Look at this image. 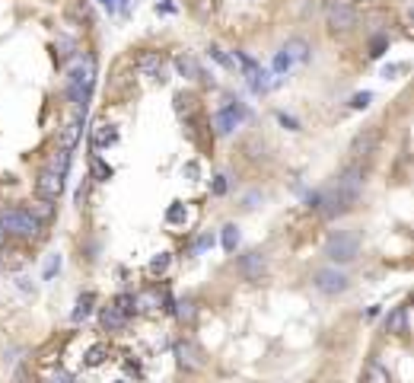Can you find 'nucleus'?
<instances>
[{
  "instance_id": "1",
  "label": "nucleus",
  "mask_w": 414,
  "mask_h": 383,
  "mask_svg": "<svg viewBox=\"0 0 414 383\" xmlns=\"http://www.w3.org/2000/svg\"><path fill=\"white\" fill-rule=\"evenodd\" d=\"M96 84V61L92 58H83L77 71L67 80V96L74 99V106L80 109V115H86V103H90V90Z\"/></svg>"
},
{
  "instance_id": "4",
  "label": "nucleus",
  "mask_w": 414,
  "mask_h": 383,
  "mask_svg": "<svg viewBox=\"0 0 414 383\" xmlns=\"http://www.w3.org/2000/svg\"><path fill=\"white\" fill-rule=\"evenodd\" d=\"M354 205H357V195H354V192H341V188L331 186L328 192H322V198H319V208H315V211H319L325 221H335V217L348 214Z\"/></svg>"
},
{
  "instance_id": "19",
  "label": "nucleus",
  "mask_w": 414,
  "mask_h": 383,
  "mask_svg": "<svg viewBox=\"0 0 414 383\" xmlns=\"http://www.w3.org/2000/svg\"><path fill=\"white\" fill-rule=\"evenodd\" d=\"M118 140V131H115V125H96L92 128V147H109V144H115Z\"/></svg>"
},
{
  "instance_id": "7",
  "label": "nucleus",
  "mask_w": 414,
  "mask_h": 383,
  "mask_svg": "<svg viewBox=\"0 0 414 383\" xmlns=\"http://www.w3.org/2000/svg\"><path fill=\"white\" fill-rule=\"evenodd\" d=\"M134 71H138L144 80H159V84H163L166 80V58L159 55V51H144V55H138V61H134Z\"/></svg>"
},
{
  "instance_id": "30",
  "label": "nucleus",
  "mask_w": 414,
  "mask_h": 383,
  "mask_svg": "<svg viewBox=\"0 0 414 383\" xmlns=\"http://www.w3.org/2000/svg\"><path fill=\"white\" fill-rule=\"evenodd\" d=\"M90 304H92V294H83L80 300H77V310H74V319H86L90 317Z\"/></svg>"
},
{
  "instance_id": "6",
  "label": "nucleus",
  "mask_w": 414,
  "mask_h": 383,
  "mask_svg": "<svg viewBox=\"0 0 414 383\" xmlns=\"http://www.w3.org/2000/svg\"><path fill=\"white\" fill-rule=\"evenodd\" d=\"M325 23H328L331 32H350V29L357 26V10L341 3V0H331L328 7H325Z\"/></svg>"
},
{
  "instance_id": "34",
  "label": "nucleus",
  "mask_w": 414,
  "mask_h": 383,
  "mask_svg": "<svg viewBox=\"0 0 414 383\" xmlns=\"http://www.w3.org/2000/svg\"><path fill=\"white\" fill-rule=\"evenodd\" d=\"M211 58H214V61H217V64H223V67H233V58H227V55H223V51H220V48H217V45H211Z\"/></svg>"
},
{
  "instance_id": "18",
  "label": "nucleus",
  "mask_w": 414,
  "mask_h": 383,
  "mask_svg": "<svg viewBox=\"0 0 414 383\" xmlns=\"http://www.w3.org/2000/svg\"><path fill=\"white\" fill-rule=\"evenodd\" d=\"M26 211H29L32 217H36L38 224H48V221L55 217V205H51V198H42V195H38L36 201H32V205L26 208Z\"/></svg>"
},
{
  "instance_id": "29",
  "label": "nucleus",
  "mask_w": 414,
  "mask_h": 383,
  "mask_svg": "<svg viewBox=\"0 0 414 383\" xmlns=\"http://www.w3.org/2000/svg\"><path fill=\"white\" fill-rule=\"evenodd\" d=\"M166 269H169V253H159L150 259V275H163Z\"/></svg>"
},
{
  "instance_id": "27",
  "label": "nucleus",
  "mask_w": 414,
  "mask_h": 383,
  "mask_svg": "<svg viewBox=\"0 0 414 383\" xmlns=\"http://www.w3.org/2000/svg\"><path fill=\"white\" fill-rule=\"evenodd\" d=\"M172 310L182 323H194V300H182V304H175Z\"/></svg>"
},
{
  "instance_id": "13",
  "label": "nucleus",
  "mask_w": 414,
  "mask_h": 383,
  "mask_svg": "<svg viewBox=\"0 0 414 383\" xmlns=\"http://www.w3.org/2000/svg\"><path fill=\"white\" fill-rule=\"evenodd\" d=\"M335 188H341V192H354V195H360V188H363V166H348L344 173L338 176V182H335Z\"/></svg>"
},
{
  "instance_id": "36",
  "label": "nucleus",
  "mask_w": 414,
  "mask_h": 383,
  "mask_svg": "<svg viewBox=\"0 0 414 383\" xmlns=\"http://www.w3.org/2000/svg\"><path fill=\"white\" fill-rule=\"evenodd\" d=\"M383 48H386V38H383V36H376V38H373V42H370V55H373V58H379V55H383Z\"/></svg>"
},
{
  "instance_id": "24",
  "label": "nucleus",
  "mask_w": 414,
  "mask_h": 383,
  "mask_svg": "<svg viewBox=\"0 0 414 383\" xmlns=\"http://www.w3.org/2000/svg\"><path fill=\"white\" fill-rule=\"evenodd\" d=\"M236 246H240V227L227 224L223 227V249H227V253H236Z\"/></svg>"
},
{
  "instance_id": "16",
  "label": "nucleus",
  "mask_w": 414,
  "mask_h": 383,
  "mask_svg": "<svg viewBox=\"0 0 414 383\" xmlns=\"http://www.w3.org/2000/svg\"><path fill=\"white\" fill-rule=\"evenodd\" d=\"M386 329L392 336H408V307H396L386 317Z\"/></svg>"
},
{
  "instance_id": "31",
  "label": "nucleus",
  "mask_w": 414,
  "mask_h": 383,
  "mask_svg": "<svg viewBox=\"0 0 414 383\" xmlns=\"http://www.w3.org/2000/svg\"><path fill=\"white\" fill-rule=\"evenodd\" d=\"M115 307H118L121 313H128V317L138 310V307H134V297H131V294H121V297H115Z\"/></svg>"
},
{
  "instance_id": "10",
  "label": "nucleus",
  "mask_w": 414,
  "mask_h": 383,
  "mask_svg": "<svg viewBox=\"0 0 414 383\" xmlns=\"http://www.w3.org/2000/svg\"><path fill=\"white\" fill-rule=\"evenodd\" d=\"M36 192L42 198H51V201H57L61 198V192H64V176H57L55 169H42L36 179Z\"/></svg>"
},
{
  "instance_id": "28",
  "label": "nucleus",
  "mask_w": 414,
  "mask_h": 383,
  "mask_svg": "<svg viewBox=\"0 0 414 383\" xmlns=\"http://www.w3.org/2000/svg\"><path fill=\"white\" fill-rule=\"evenodd\" d=\"M185 217H188V211H185L182 201H175V205L166 211V221H169V224H185Z\"/></svg>"
},
{
  "instance_id": "21",
  "label": "nucleus",
  "mask_w": 414,
  "mask_h": 383,
  "mask_svg": "<svg viewBox=\"0 0 414 383\" xmlns=\"http://www.w3.org/2000/svg\"><path fill=\"white\" fill-rule=\"evenodd\" d=\"M175 71L182 77H188V80H201V67H198V61L188 55H179L175 58Z\"/></svg>"
},
{
  "instance_id": "15",
  "label": "nucleus",
  "mask_w": 414,
  "mask_h": 383,
  "mask_svg": "<svg viewBox=\"0 0 414 383\" xmlns=\"http://www.w3.org/2000/svg\"><path fill=\"white\" fill-rule=\"evenodd\" d=\"M80 131H83V115H77V119H70V122L61 128V147L74 150L77 140H80Z\"/></svg>"
},
{
  "instance_id": "17",
  "label": "nucleus",
  "mask_w": 414,
  "mask_h": 383,
  "mask_svg": "<svg viewBox=\"0 0 414 383\" xmlns=\"http://www.w3.org/2000/svg\"><path fill=\"white\" fill-rule=\"evenodd\" d=\"M102 326L109 329V332H118V329L128 326V313H121V310L112 304V307L102 310Z\"/></svg>"
},
{
  "instance_id": "12",
  "label": "nucleus",
  "mask_w": 414,
  "mask_h": 383,
  "mask_svg": "<svg viewBox=\"0 0 414 383\" xmlns=\"http://www.w3.org/2000/svg\"><path fill=\"white\" fill-rule=\"evenodd\" d=\"M242 119H246V109L240 103H233L214 115V128H217V134H230L236 128V122H242Z\"/></svg>"
},
{
  "instance_id": "41",
  "label": "nucleus",
  "mask_w": 414,
  "mask_h": 383,
  "mask_svg": "<svg viewBox=\"0 0 414 383\" xmlns=\"http://www.w3.org/2000/svg\"><path fill=\"white\" fill-rule=\"evenodd\" d=\"M51 383H70V377H67L64 371H61V374H55V377H51Z\"/></svg>"
},
{
  "instance_id": "40",
  "label": "nucleus",
  "mask_w": 414,
  "mask_h": 383,
  "mask_svg": "<svg viewBox=\"0 0 414 383\" xmlns=\"http://www.w3.org/2000/svg\"><path fill=\"white\" fill-rule=\"evenodd\" d=\"M227 192V176H217L214 179V195H223Z\"/></svg>"
},
{
  "instance_id": "35",
  "label": "nucleus",
  "mask_w": 414,
  "mask_h": 383,
  "mask_svg": "<svg viewBox=\"0 0 414 383\" xmlns=\"http://www.w3.org/2000/svg\"><path fill=\"white\" fill-rule=\"evenodd\" d=\"M74 16H80V19H86V23H92V10H90V3H77V7H74Z\"/></svg>"
},
{
  "instance_id": "23",
  "label": "nucleus",
  "mask_w": 414,
  "mask_h": 383,
  "mask_svg": "<svg viewBox=\"0 0 414 383\" xmlns=\"http://www.w3.org/2000/svg\"><path fill=\"white\" fill-rule=\"evenodd\" d=\"M90 173H92V179H96V182H109V179H112V166L105 163V160H99V157H92Z\"/></svg>"
},
{
  "instance_id": "25",
  "label": "nucleus",
  "mask_w": 414,
  "mask_h": 383,
  "mask_svg": "<svg viewBox=\"0 0 414 383\" xmlns=\"http://www.w3.org/2000/svg\"><path fill=\"white\" fill-rule=\"evenodd\" d=\"M55 51H57V58H61V61H67V58H74L77 42H74V38H67V36H57Z\"/></svg>"
},
{
  "instance_id": "37",
  "label": "nucleus",
  "mask_w": 414,
  "mask_h": 383,
  "mask_svg": "<svg viewBox=\"0 0 414 383\" xmlns=\"http://www.w3.org/2000/svg\"><path fill=\"white\" fill-rule=\"evenodd\" d=\"M57 269H61V256H51V259L45 262V278H51Z\"/></svg>"
},
{
  "instance_id": "11",
  "label": "nucleus",
  "mask_w": 414,
  "mask_h": 383,
  "mask_svg": "<svg viewBox=\"0 0 414 383\" xmlns=\"http://www.w3.org/2000/svg\"><path fill=\"white\" fill-rule=\"evenodd\" d=\"M376 144H379V128H363L357 138L350 140V157L354 160L370 157V153L376 150Z\"/></svg>"
},
{
  "instance_id": "2",
  "label": "nucleus",
  "mask_w": 414,
  "mask_h": 383,
  "mask_svg": "<svg viewBox=\"0 0 414 383\" xmlns=\"http://www.w3.org/2000/svg\"><path fill=\"white\" fill-rule=\"evenodd\" d=\"M0 230L7 236H16V240H32V236H38L42 224L26 208H10V211H0Z\"/></svg>"
},
{
  "instance_id": "14",
  "label": "nucleus",
  "mask_w": 414,
  "mask_h": 383,
  "mask_svg": "<svg viewBox=\"0 0 414 383\" xmlns=\"http://www.w3.org/2000/svg\"><path fill=\"white\" fill-rule=\"evenodd\" d=\"M281 51L290 58V64H306L309 61V42L306 38H287Z\"/></svg>"
},
{
  "instance_id": "44",
  "label": "nucleus",
  "mask_w": 414,
  "mask_h": 383,
  "mask_svg": "<svg viewBox=\"0 0 414 383\" xmlns=\"http://www.w3.org/2000/svg\"><path fill=\"white\" fill-rule=\"evenodd\" d=\"M367 3H373V0H367Z\"/></svg>"
},
{
  "instance_id": "42",
  "label": "nucleus",
  "mask_w": 414,
  "mask_h": 383,
  "mask_svg": "<svg viewBox=\"0 0 414 383\" xmlns=\"http://www.w3.org/2000/svg\"><path fill=\"white\" fill-rule=\"evenodd\" d=\"M102 3H105V7H109V10H115V7H118V0H102Z\"/></svg>"
},
{
  "instance_id": "38",
  "label": "nucleus",
  "mask_w": 414,
  "mask_h": 383,
  "mask_svg": "<svg viewBox=\"0 0 414 383\" xmlns=\"http://www.w3.org/2000/svg\"><path fill=\"white\" fill-rule=\"evenodd\" d=\"M211 246H214V236H211V234H204L201 240L194 243V253H204V249H211Z\"/></svg>"
},
{
  "instance_id": "32",
  "label": "nucleus",
  "mask_w": 414,
  "mask_h": 383,
  "mask_svg": "<svg viewBox=\"0 0 414 383\" xmlns=\"http://www.w3.org/2000/svg\"><path fill=\"white\" fill-rule=\"evenodd\" d=\"M290 67H294V64H290V58H287L284 51H277V55H274V71H277V74H287Z\"/></svg>"
},
{
  "instance_id": "26",
  "label": "nucleus",
  "mask_w": 414,
  "mask_h": 383,
  "mask_svg": "<svg viewBox=\"0 0 414 383\" xmlns=\"http://www.w3.org/2000/svg\"><path fill=\"white\" fill-rule=\"evenodd\" d=\"M105 358H109V348H105V345H92L90 351H86V365L99 367V365H105Z\"/></svg>"
},
{
  "instance_id": "39",
  "label": "nucleus",
  "mask_w": 414,
  "mask_h": 383,
  "mask_svg": "<svg viewBox=\"0 0 414 383\" xmlns=\"http://www.w3.org/2000/svg\"><path fill=\"white\" fill-rule=\"evenodd\" d=\"M277 119H281V125H287V128H290V131H300V122H296V119H290V115H284V112H281V115H277Z\"/></svg>"
},
{
  "instance_id": "33",
  "label": "nucleus",
  "mask_w": 414,
  "mask_h": 383,
  "mask_svg": "<svg viewBox=\"0 0 414 383\" xmlns=\"http://www.w3.org/2000/svg\"><path fill=\"white\" fill-rule=\"evenodd\" d=\"M370 103H373V93H357L350 99V109H367Z\"/></svg>"
},
{
  "instance_id": "43",
  "label": "nucleus",
  "mask_w": 414,
  "mask_h": 383,
  "mask_svg": "<svg viewBox=\"0 0 414 383\" xmlns=\"http://www.w3.org/2000/svg\"><path fill=\"white\" fill-rule=\"evenodd\" d=\"M0 240H3V230H0Z\"/></svg>"
},
{
  "instance_id": "5",
  "label": "nucleus",
  "mask_w": 414,
  "mask_h": 383,
  "mask_svg": "<svg viewBox=\"0 0 414 383\" xmlns=\"http://www.w3.org/2000/svg\"><path fill=\"white\" fill-rule=\"evenodd\" d=\"M313 284H315V291H322V294H328V297H338V294H344V291L350 288L348 275H344L341 269H335V265L315 271V275H313Z\"/></svg>"
},
{
  "instance_id": "20",
  "label": "nucleus",
  "mask_w": 414,
  "mask_h": 383,
  "mask_svg": "<svg viewBox=\"0 0 414 383\" xmlns=\"http://www.w3.org/2000/svg\"><path fill=\"white\" fill-rule=\"evenodd\" d=\"M363 383H392V374H389V367H383L376 358H373L367 365V371H363Z\"/></svg>"
},
{
  "instance_id": "9",
  "label": "nucleus",
  "mask_w": 414,
  "mask_h": 383,
  "mask_svg": "<svg viewBox=\"0 0 414 383\" xmlns=\"http://www.w3.org/2000/svg\"><path fill=\"white\" fill-rule=\"evenodd\" d=\"M236 269H240V275H242L246 281H261V278H265V271H268V259H265V253L252 249V253L240 256Z\"/></svg>"
},
{
  "instance_id": "8",
  "label": "nucleus",
  "mask_w": 414,
  "mask_h": 383,
  "mask_svg": "<svg viewBox=\"0 0 414 383\" xmlns=\"http://www.w3.org/2000/svg\"><path fill=\"white\" fill-rule=\"evenodd\" d=\"M175 361H179V367L188 371V374L204 371V351L194 345V342H179V345H175Z\"/></svg>"
},
{
  "instance_id": "22",
  "label": "nucleus",
  "mask_w": 414,
  "mask_h": 383,
  "mask_svg": "<svg viewBox=\"0 0 414 383\" xmlns=\"http://www.w3.org/2000/svg\"><path fill=\"white\" fill-rule=\"evenodd\" d=\"M67 166H70V150H57L55 157H51V163H48V169H55L57 176H67Z\"/></svg>"
},
{
  "instance_id": "3",
  "label": "nucleus",
  "mask_w": 414,
  "mask_h": 383,
  "mask_svg": "<svg viewBox=\"0 0 414 383\" xmlns=\"http://www.w3.org/2000/svg\"><path fill=\"white\" fill-rule=\"evenodd\" d=\"M360 253V236L354 230H335L325 243V256H328L335 265H344V262H354Z\"/></svg>"
}]
</instances>
